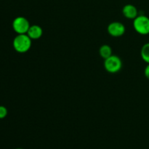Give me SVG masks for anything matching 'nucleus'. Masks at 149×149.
<instances>
[{
    "mask_svg": "<svg viewBox=\"0 0 149 149\" xmlns=\"http://www.w3.org/2000/svg\"><path fill=\"white\" fill-rule=\"evenodd\" d=\"M31 40L27 33L17 34L13 39V47L19 53L27 52L31 47Z\"/></svg>",
    "mask_w": 149,
    "mask_h": 149,
    "instance_id": "f257e3e1",
    "label": "nucleus"
},
{
    "mask_svg": "<svg viewBox=\"0 0 149 149\" xmlns=\"http://www.w3.org/2000/svg\"><path fill=\"white\" fill-rule=\"evenodd\" d=\"M133 27L139 34H149V17L144 15H138L134 19Z\"/></svg>",
    "mask_w": 149,
    "mask_h": 149,
    "instance_id": "f03ea898",
    "label": "nucleus"
},
{
    "mask_svg": "<svg viewBox=\"0 0 149 149\" xmlns=\"http://www.w3.org/2000/svg\"><path fill=\"white\" fill-rule=\"evenodd\" d=\"M122 62L120 58L116 55H111L109 58L105 59L104 67L108 72L115 74L119 71L122 68Z\"/></svg>",
    "mask_w": 149,
    "mask_h": 149,
    "instance_id": "7ed1b4c3",
    "label": "nucleus"
},
{
    "mask_svg": "<svg viewBox=\"0 0 149 149\" xmlns=\"http://www.w3.org/2000/svg\"><path fill=\"white\" fill-rule=\"evenodd\" d=\"M30 26L29 20L23 16L15 17L13 22V29L17 34L27 33Z\"/></svg>",
    "mask_w": 149,
    "mask_h": 149,
    "instance_id": "20e7f679",
    "label": "nucleus"
},
{
    "mask_svg": "<svg viewBox=\"0 0 149 149\" xmlns=\"http://www.w3.org/2000/svg\"><path fill=\"white\" fill-rule=\"evenodd\" d=\"M108 33L113 37H119L125 33V26L120 22H112L108 26Z\"/></svg>",
    "mask_w": 149,
    "mask_h": 149,
    "instance_id": "39448f33",
    "label": "nucleus"
},
{
    "mask_svg": "<svg viewBox=\"0 0 149 149\" xmlns=\"http://www.w3.org/2000/svg\"><path fill=\"white\" fill-rule=\"evenodd\" d=\"M124 16L128 19H135L138 15V11L136 7L132 4H126L122 9Z\"/></svg>",
    "mask_w": 149,
    "mask_h": 149,
    "instance_id": "423d86ee",
    "label": "nucleus"
},
{
    "mask_svg": "<svg viewBox=\"0 0 149 149\" xmlns=\"http://www.w3.org/2000/svg\"><path fill=\"white\" fill-rule=\"evenodd\" d=\"M43 34V30L38 25L31 26L27 32V35L31 39H38Z\"/></svg>",
    "mask_w": 149,
    "mask_h": 149,
    "instance_id": "0eeeda50",
    "label": "nucleus"
},
{
    "mask_svg": "<svg viewBox=\"0 0 149 149\" xmlns=\"http://www.w3.org/2000/svg\"><path fill=\"white\" fill-rule=\"evenodd\" d=\"M99 53H100L101 58L105 60L106 58H109L111 55H112V49L109 45H103L100 47Z\"/></svg>",
    "mask_w": 149,
    "mask_h": 149,
    "instance_id": "6e6552de",
    "label": "nucleus"
},
{
    "mask_svg": "<svg viewBox=\"0 0 149 149\" xmlns=\"http://www.w3.org/2000/svg\"><path fill=\"white\" fill-rule=\"evenodd\" d=\"M141 55L142 59L147 64H149V42L145 44L141 48Z\"/></svg>",
    "mask_w": 149,
    "mask_h": 149,
    "instance_id": "1a4fd4ad",
    "label": "nucleus"
},
{
    "mask_svg": "<svg viewBox=\"0 0 149 149\" xmlns=\"http://www.w3.org/2000/svg\"><path fill=\"white\" fill-rule=\"evenodd\" d=\"M7 113L8 111H7V108L3 106H0V119L5 118L7 116Z\"/></svg>",
    "mask_w": 149,
    "mask_h": 149,
    "instance_id": "9d476101",
    "label": "nucleus"
},
{
    "mask_svg": "<svg viewBox=\"0 0 149 149\" xmlns=\"http://www.w3.org/2000/svg\"><path fill=\"white\" fill-rule=\"evenodd\" d=\"M144 74H145V77L149 80V64L146 66L145 70H144Z\"/></svg>",
    "mask_w": 149,
    "mask_h": 149,
    "instance_id": "9b49d317",
    "label": "nucleus"
},
{
    "mask_svg": "<svg viewBox=\"0 0 149 149\" xmlns=\"http://www.w3.org/2000/svg\"><path fill=\"white\" fill-rule=\"evenodd\" d=\"M15 149H23V148H15Z\"/></svg>",
    "mask_w": 149,
    "mask_h": 149,
    "instance_id": "f8f14e48",
    "label": "nucleus"
}]
</instances>
